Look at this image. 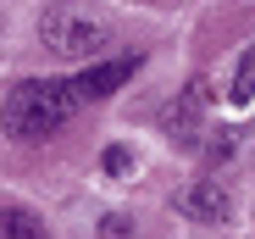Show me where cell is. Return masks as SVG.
<instances>
[{"mask_svg": "<svg viewBox=\"0 0 255 239\" xmlns=\"http://www.w3.org/2000/svg\"><path fill=\"white\" fill-rule=\"evenodd\" d=\"M139 72V56H117V61H89L78 78H72V100H106V95H117L128 78Z\"/></svg>", "mask_w": 255, "mask_h": 239, "instance_id": "3", "label": "cell"}, {"mask_svg": "<svg viewBox=\"0 0 255 239\" xmlns=\"http://www.w3.org/2000/svg\"><path fill=\"white\" fill-rule=\"evenodd\" d=\"M205 106H211V89L194 78V84H189V89H183L172 106L161 111V128H166V139H172V145H194V139H200L194 128H200V111H205Z\"/></svg>", "mask_w": 255, "mask_h": 239, "instance_id": "5", "label": "cell"}, {"mask_svg": "<svg viewBox=\"0 0 255 239\" xmlns=\"http://www.w3.org/2000/svg\"><path fill=\"white\" fill-rule=\"evenodd\" d=\"M39 39L61 56V61H100L106 45H111V28L89 11H78V6H50L45 17H39Z\"/></svg>", "mask_w": 255, "mask_h": 239, "instance_id": "2", "label": "cell"}, {"mask_svg": "<svg viewBox=\"0 0 255 239\" xmlns=\"http://www.w3.org/2000/svg\"><path fill=\"white\" fill-rule=\"evenodd\" d=\"M228 100H233V106H250V100H255V45L239 56V72H233V89H228Z\"/></svg>", "mask_w": 255, "mask_h": 239, "instance_id": "7", "label": "cell"}, {"mask_svg": "<svg viewBox=\"0 0 255 239\" xmlns=\"http://www.w3.org/2000/svg\"><path fill=\"white\" fill-rule=\"evenodd\" d=\"M233 150H239V128H211V139H205V167L228 162Z\"/></svg>", "mask_w": 255, "mask_h": 239, "instance_id": "8", "label": "cell"}, {"mask_svg": "<svg viewBox=\"0 0 255 239\" xmlns=\"http://www.w3.org/2000/svg\"><path fill=\"white\" fill-rule=\"evenodd\" d=\"M0 239H50V228H45V217H39V212L6 201V206H0Z\"/></svg>", "mask_w": 255, "mask_h": 239, "instance_id": "6", "label": "cell"}, {"mask_svg": "<svg viewBox=\"0 0 255 239\" xmlns=\"http://www.w3.org/2000/svg\"><path fill=\"white\" fill-rule=\"evenodd\" d=\"M100 167H106L111 178H122V173H133V150H122V145H106V156H100Z\"/></svg>", "mask_w": 255, "mask_h": 239, "instance_id": "9", "label": "cell"}, {"mask_svg": "<svg viewBox=\"0 0 255 239\" xmlns=\"http://www.w3.org/2000/svg\"><path fill=\"white\" fill-rule=\"evenodd\" d=\"M128 228H133V217H122V212H111V217L100 223V239H128Z\"/></svg>", "mask_w": 255, "mask_h": 239, "instance_id": "10", "label": "cell"}, {"mask_svg": "<svg viewBox=\"0 0 255 239\" xmlns=\"http://www.w3.org/2000/svg\"><path fill=\"white\" fill-rule=\"evenodd\" d=\"M72 111H78V100L61 78H22L0 106V123H6V134L17 145H39V139L61 134L72 123Z\"/></svg>", "mask_w": 255, "mask_h": 239, "instance_id": "1", "label": "cell"}, {"mask_svg": "<svg viewBox=\"0 0 255 239\" xmlns=\"http://www.w3.org/2000/svg\"><path fill=\"white\" fill-rule=\"evenodd\" d=\"M178 212L189 223H228L233 217V195L222 189V178H194L183 195H178Z\"/></svg>", "mask_w": 255, "mask_h": 239, "instance_id": "4", "label": "cell"}]
</instances>
